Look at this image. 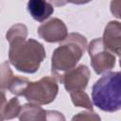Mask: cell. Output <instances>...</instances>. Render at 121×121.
Returning a JSON list of instances; mask_svg holds the SVG:
<instances>
[{
  "label": "cell",
  "instance_id": "obj_19",
  "mask_svg": "<svg viewBox=\"0 0 121 121\" xmlns=\"http://www.w3.org/2000/svg\"><path fill=\"white\" fill-rule=\"evenodd\" d=\"M52 5L56 6V7H62L66 5V0H48Z\"/></svg>",
  "mask_w": 121,
  "mask_h": 121
},
{
  "label": "cell",
  "instance_id": "obj_16",
  "mask_svg": "<svg viewBox=\"0 0 121 121\" xmlns=\"http://www.w3.org/2000/svg\"><path fill=\"white\" fill-rule=\"evenodd\" d=\"M76 119H80V120H100V117L95 112H93V110H89V112H79L78 115H75L72 120H76Z\"/></svg>",
  "mask_w": 121,
  "mask_h": 121
},
{
  "label": "cell",
  "instance_id": "obj_15",
  "mask_svg": "<svg viewBox=\"0 0 121 121\" xmlns=\"http://www.w3.org/2000/svg\"><path fill=\"white\" fill-rule=\"evenodd\" d=\"M29 80L26 78L24 77H13L9 86V90L12 95H15L17 96L23 95V93L25 89L26 88Z\"/></svg>",
  "mask_w": 121,
  "mask_h": 121
},
{
  "label": "cell",
  "instance_id": "obj_10",
  "mask_svg": "<svg viewBox=\"0 0 121 121\" xmlns=\"http://www.w3.org/2000/svg\"><path fill=\"white\" fill-rule=\"evenodd\" d=\"M27 10L37 22H43L54 12L53 5L47 0H28Z\"/></svg>",
  "mask_w": 121,
  "mask_h": 121
},
{
  "label": "cell",
  "instance_id": "obj_17",
  "mask_svg": "<svg viewBox=\"0 0 121 121\" xmlns=\"http://www.w3.org/2000/svg\"><path fill=\"white\" fill-rule=\"evenodd\" d=\"M111 11L116 18H120V0H112Z\"/></svg>",
  "mask_w": 121,
  "mask_h": 121
},
{
  "label": "cell",
  "instance_id": "obj_1",
  "mask_svg": "<svg viewBox=\"0 0 121 121\" xmlns=\"http://www.w3.org/2000/svg\"><path fill=\"white\" fill-rule=\"evenodd\" d=\"M51 57V72L60 79L63 73L76 67L85 53L87 39L80 33L72 32L60 42Z\"/></svg>",
  "mask_w": 121,
  "mask_h": 121
},
{
  "label": "cell",
  "instance_id": "obj_2",
  "mask_svg": "<svg viewBox=\"0 0 121 121\" xmlns=\"http://www.w3.org/2000/svg\"><path fill=\"white\" fill-rule=\"evenodd\" d=\"M45 56L43 45L34 39H26L9 44V60L18 71L23 73L37 72Z\"/></svg>",
  "mask_w": 121,
  "mask_h": 121
},
{
  "label": "cell",
  "instance_id": "obj_20",
  "mask_svg": "<svg viewBox=\"0 0 121 121\" xmlns=\"http://www.w3.org/2000/svg\"><path fill=\"white\" fill-rule=\"evenodd\" d=\"M91 1L92 0H66L67 3H72V4H76V5H84Z\"/></svg>",
  "mask_w": 121,
  "mask_h": 121
},
{
  "label": "cell",
  "instance_id": "obj_5",
  "mask_svg": "<svg viewBox=\"0 0 121 121\" xmlns=\"http://www.w3.org/2000/svg\"><path fill=\"white\" fill-rule=\"evenodd\" d=\"M88 53L91 59V65L97 75L109 72L115 65L116 58L114 54L104 46L101 38L91 41L88 45Z\"/></svg>",
  "mask_w": 121,
  "mask_h": 121
},
{
  "label": "cell",
  "instance_id": "obj_3",
  "mask_svg": "<svg viewBox=\"0 0 121 121\" xmlns=\"http://www.w3.org/2000/svg\"><path fill=\"white\" fill-rule=\"evenodd\" d=\"M93 104L107 112L121 109V74L120 72L105 73L95 82L92 88Z\"/></svg>",
  "mask_w": 121,
  "mask_h": 121
},
{
  "label": "cell",
  "instance_id": "obj_13",
  "mask_svg": "<svg viewBox=\"0 0 121 121\" xmlns=\"http://www.w3.org/2000/svg\"><path fill=\"white\" fill-rule=\"evenodd\" d=\"M21 108H22V105L20 104V101L17 97H13V98L9 99L6 103V105L2 111L3 118L4 119H12V118L17 117L20 113Z\"/></svg>",
  "mask_w": 121,
  "mask_h": 121
},
{
  "label": "cell",
  "instance_id": "obj_6",
  "mask_svg": "<svg viewBox=\"0 0 121 121\" xmlns=\"http://www.w3.org/2000/svg\"><path fill=\"white\" fill-rule=\"evenodd\" d=\"M90 70L84 64H79L77 67H74L65 73L60 78L59 81L64 85V88L67 92L85 90L90 79Z\"/></svg>",
  "mask_w": 121,
  "mask_h": 121
},
{
  "label": "cell",
  "instance_id": "obj_18",
  "mask_svg": "<svg viewBox=\"0 0 121 121\" xmlns=\"http://www.w3.org/2000/svg\"><path fill=\"white\" fill-rule=\"evenodd\" d=\"M6 103H7V97H6L5 91L0 90V112L1 113H2V111H3Z\"/></svg>",
  "mask_w": 121,
  "mask_h": 121
},
{
  "label": "cell",
  "instance_id": "obj_9",
  "mask_svg": "<svg viewBox=\"0 0 121 121\" xmlns=\"http://www.w3.org/2000/svg\"><path fill=\"white\" fill-rule=\"evenodd\" d=\"M104 46L116 56L121 52V25L118 21H110L101 38Z\"/></svg>",
  "mask_w": 121,
  "mask_h": 121
},
{
  "label": "cell",
  "instance_id": "obj_11",
  "mask_svg": "<svg viewBox=\"0 0 121 121\" xmlns=\"http://www.w3.org/2000/svg\"><path fill=\"white\" fill-rule=\"evenodd\" d=\"M26 37H27V27L24 24L13 25L6 33V39L9 44L14 42L26 40Z\"/></svg>",
  "mask_w": 121,
  "mask_h": 121
},
{
  "label": "cell",
  "instance_id": "obj_8",
  "mask_svg": "<svg viewBox=\"0 0 121 121\" xmlns=\"http://www.w3.org/2000/svg\"><path fill=\"white\" fill-rule=\"evenodd\" d=\"M38 35L47 43H60L68 34L67 26L59 18H52L42 24L37 29Z\"/></svg>",
  "mask_w": 121,
  "mask_h": 121
},
{
  "label": "cell",
  "instance_id": "obj_21",
  "mask_svg": "<svg viewBox=\"0 0 121 121\" xmlns=\"http://www.w3.org/2000/svg\"><path fill=\"white\" fill-rule=\"evenodd\" d=\"M2 120H4V118H3V115H2V113L0 112V121H2Z\"/></svg>",
  "mask_w": 121,
  "mask_h": 121
},
{
  "label": "cell",
  "instance_id": "obj_7",
  "mask_svg": "<svg viewBox=\"0 0 121 121\" xmlns=\"http://www.w3.org/2000/svg\"><path fill=\"white\" fill-rule=\"evenodd\" d=\"M20 121H43V120H65L61 112L57 111L43 110L41 105L34 103L24 104L18 115Z\"/></svg>",
  "mask_w": 121,
  "mask_h": 121
},
{
  "label": "cell",
  "instance_id": "obj_14",
  "mask_svg": "<svg viewBox=\"0 0 121 121\" xmlns=\"http://www.w3.org/2000/svg\"><path fill=\"white\" fill-rule=\"evenodd\" d=\"M13 77V72L10 69L9 62L6 60L0 63V90H8Z\"/></svg>",
  "mask_w": 121,
  "mask_h": 121
},
{
  "label": "cell",
  "instance_id": "obj_4",
  "mask_svg": "<svg viewBox=\"0 0 121 121\" xmlns=\"http://www.w3.org/2000/svg\"><path fill=\"white\" fill-rule=\"evenodd\" d=\"M59 93L56 78L43 77L38 81H29L23 95L29 103L46 105L53 102Z\"/></svg>",
  "mask_w": 121,
  "mask_h": 121
},
{
  "label": "cell",
  "instance_id": "obj_12",
  "mask_svg": "<svg viewBox=\"0 0 121 121\" xmlns=\"http://www.w3.org/2000/svg\"><path fill=\"white\" fill-rule=\"evenodd\" d=\"M69 94H70L71 100L76 107H81V108H85L87 110L94 109L93 102L91 101L89 95L84 92V90L72 91Z\"/></svg>",
  "mask_w": 121,
  "mask_h": 121
}]
</instances>
